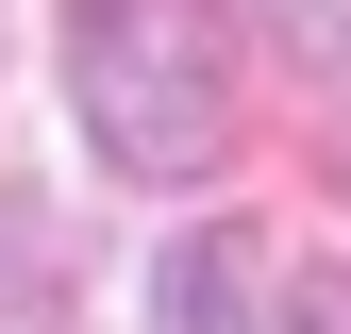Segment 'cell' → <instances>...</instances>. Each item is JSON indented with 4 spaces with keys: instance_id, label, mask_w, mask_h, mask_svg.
Returning <instances> with one entry per match:
<instances>
[{
    "instance_id": "cell-1",
    "label": "cell",
    "mask_w": 351,
    "mask_h": 334,
    "mask_svg": "<svg viewBox=\"0 0 351 334\" xmlns=\"http://www.w3.org/2000/svg\"><path fill=\"white\" fill-rule=\"evenodd\" d=\"M67 101L117 184H217L234 167V17L217 0H67Z\"/></svg>"
},
{
    "instance_id": "cell-2",
    "label": "cell",
    "mask_w": 351,
    "mask_h": 334,
    "mask_svg": "<svg viewBox=\"0 0 351 334\" xmlns=\"http://www.w3.org/2000/svg\"><path fill=\"white\" fill-rule=\"evenodd\" d=\"M251 301H268V268H251L234 218H184L151 268V334H251Z\"/></svg>"
},
{
    "instance_id": "cell-3",
    "label": "cell",
    "mask_w": 351,
    "mask_h": 334,
    "mask_svg": "<svg viewBox=\"0 0 351 334\" xmlns=\"http://www.w3.org/2000/svg\"><path fill=\"white\" fill-rule=\"evenodd\" d=\"M268 334H351V268H301V284H268Z\"/></svg>"
},
{
    "instance_id": "cell-4",
    "label": "cell",
    "mask_w": 351,
    "mask_h": 334,
    "mask_svg": "<svg viewBox=\"0 0 351 334\" xmlns=\"http://www.w3.org/2000/svg\"><path fill=\"white\" fill-rule=\"evenodd\" d=\"M285 17H301V34H351V0H285Z\"/></svg>"
}]
</instances>
